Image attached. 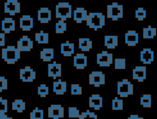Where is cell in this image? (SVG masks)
<instances>
[{
	"instance_id": "cell-1",
	"label": "cell",
	"mask_w": 157,
	"mask_h": 119,
	"mask_svg": "<svg viewBox=\"0 0 157 119\" xmlns=\"http://www.w3.org/2000/svg\"><path fill=\"white\" fill-rule=\"evenodd\" d=\"M86 22L87 26L97 31L105 26V18L101 12H90L87 15Z\"/></svg>"
},
{
	"instance_id": "cell-2",
	"label": "cell",
	"mask_w": 157,
	"mask_h": 119,
	"mask_svg": "<svg viewBox=\"0 0 157 119\" xmlns=\"http://www.w3.org/2000/svg\"><path fill=\"white\" fill-rule=\"evenodd\" d=\"M2 59L8 64H14L20 59V51L14 46H7L1 49Z\"/></svg>"
},
{
	"instance_id": "cell-3",
	"label": "cell",
	"mask_w": 157,
	"mask_h": 119,
	"mask_svg": "<svg viewBox=\"0 0 157 119\" xmlns=\"http://www.w3.org/2000/svg\"><path fill=\"white\" fill-rule=\"evenodd\" d=\"M72 6L68 2H59L55 7V16L63 21L72 17Z\"/></svg>"
},
{
	"instance_id": "cell-4",
	"label": "cell",
	"mask_w": 157,
	"mask_h": 119,
	"mask_svg": "<svg viewBox=\"0 0 157 119\" xmlns=\"http://www.w3.org/2000/svg\"><path fill=\"white\" fill-rule=\"evenodd\" d=\"M123 16V6L117 2H113L107 6V17L117 21Z\"/></svg>"
},
{
	"instance_id": "cell-5",
	"label": "cell",
	"mask_w": 157,
	"mask_h": 119,
	"mask_svg": "<svg viewBox=\"0 0 157 119\" xmlns=\"http://www.w3.org/2000/svg\"><path fill=\"white\" fill-rule=\"evenodd\" d=\"M133 85L127 79H123L121 81L117 82V94L123 98H127L129 95L133 94Z\"/></svg>"
},
{
	"instance_id": "cell-6",
	"label": "cell",
	"mask_w": 157,
	"mask_h": 119,
	"mask_svg": "<svg viewBox=\"0 0 157 119\" xmlns=\"http://www.w3.org/2000/svg\"><path fill=\"white\" fill-rule=\"evenodd\" d=\"M96 63L100 67H109L113 63V55L106 51L98 53L96 55Z\"/></svg>"
},
{
	"instance_id": "cell-7",
	"label": "cell",
	"mask_w": 157,
	"mask_h": 119,
	"mask_svg": "<svg viewBox=\"0 0 157 119\" xmlns=\"http://www.w3.org/2000/svg\"><path fill=\"white\" fill-rule=\"evenodd\" d=\"M105 74L102 71H92L89 74V84L93 85L96 87H98L105 84Z\"/></svg>"
},
{
	"instance_id": "cell-8",
	"label": "cell",
	"mask_w": 157,
	"mask_h": 119,
	"mask_svg": "<svg viewBox=\"0 0 157 119\" xmlns=\"http://www.w3.org/2000/svg\"><path fill=\"white\" fill-rule=\"evenodd\" d=\"M16 48L20 52L30 51L33 48V41L28 35H23L17 41Z\"/></svg>"
},
{
	"instance_id": "cell-9",
	"label": "cell",
	"mask_w": 157,
	"mask_h": 119,
	"mask_svg": "<svg viewBox=\"0 0 157 119\" xmlns=\"http://www.w3.org/2000/svg\"><path fill=\"white\" fill-rule=\"evenodd\" d=\"M64 116V109L61 104H52L48 107V117L59 119Z\"/></svg>"
},
{
	"instance_id": "cell-10",
	"label": "cell",
	"mask_w": 157,
	"mask_h": 119,
	"mask_svg": "<svg viewBox=\"0 0 157 119\" xmlns=\"http://www.w3.org/2000/svg\"><path fill=\"white\" fill-rule=\"evenodd\" d=\"M4 13L11 16L20 12V3L17 0H8L4 3Z\"/></svg>"
},
{
	"instance_id": "cell-11",
	"label": "cell",
	"mask_w": 157,
	"mask_h": 119,
	"mask_svg": "<svg viewBox=\"0 0 157 119\" xmlns=\"http://www.w3.org/2000/svg\"><path fill=\"white\" fill-rule=\"evenodd\" d=\"M36 78V71L29 66H26L25 68L20 69V79L23 82H33Z\"/></svg>"
},
{
	"instance_id": "cell-12",
	"label": "cell",
	"mask_w": 157,
	"mask_h": 119,
	"mask_svg": "<svg viewBox=\"0 0 157 119\" xmlns=\"http://www.w3.org/2000/svg\"><path fill=\"white\" fill-rule=\"evenodd\" d=\"M47 74L48 77L56 79L61 76V64L53 62L48 63L47 67Z\"/></svg>"
},
{
	"instance_id": "cell-13",
	"label": "cell",
	"mask_w": 157,
	"mask_h": 119,
	"mask_svg": "<svg viewBox=\"0 0 157 119\" xmlns=\"http://www.w3.org/2000/svg\"><path fill=\"white\" fill-rule=\"evenodd\" d=\"M33 18L29 15H23L20 18V28L23 31H29L33 28Z\"/></svg>"
},
{
	"instance_id": "cell-14",
	"label": "cell",
	"mask_w": 157,
	"mask_h": 119,
	"mask_svg": "<svg viewBox=\"0 0 157 119\" xmlns=\"http://www.w3.org/2000/svg\"><path fill=\"white\" fill-rule=\"evenodd\" d=\"M124 41L128 46H136L139 43V34L136 31H128L124 35Z\"/></svg>"
},
{
	"instance_id": "cell-15",
	"label": "cell",
	"mask_w": 157,
	"mask_h": 119,
	"mask_svg": "<svg viewBox=\"0 0 157 119\" xmlns=\"http://www.w3.org/2000/svg\"><path fill=\"white\" fill-rule=\"evenodd\" d=\"M147 68L145 66H136L132 69V79L143 82L146 79Z\"/></svg>"
},
{
	"instance_id": "cell-16",
	"label": "cell",
	"mask_w": 157,
	"mask_h": 119,
	"mask_svg": "<svg viewBox=\"0 0 157 119\" xmlns=\"http://www.w3.org/2000/svg\"><path fill=\"white\" fill-rule=\"evenodd\" d=\"M52 19V11L48 7H41L37 11V20L40 23H48Z\"/></svg>"
},
{
	"instance_id": "cell-17",
	"label": "cell",
	"mask_w": 157,
	"mask_h": 119,
	"mask_svg": "<svg viewBox=\"0 0 157 119\" xmlns=\"http://www.w3.org/2000/svg\"><path fill=\"white\" fill-rule=\"evenodd\" d=\"M140 60L144 64H150L154 60V52L150 48H144L140 53Z\"/></svg>"
},
{
	"instance_id": "cell-18",
	"label": "cell",
	"mask_w": 157,
	"mask_h": 119,
	"mask_svg": "<svg viewBox=\"0 0 157 119\" xmlns=\"http://www.w3.org/2000/svg\"><path fill=\"white\" fill-rule=\"evenodd\" d=\"M73 60L74 66L77 69H84L87 65V57L83 53H77Z\"/></svg>"
},
{
	"instance_id": "cell-19",
	"label": "cell",
	"mask_w": 157,
	"mask_h": 119,
	"mask_svg": "<svg viewBox=\"0 0 157 119\" xmlns=\"http://www.w3.org/2000/svg\"><path fill=\"white\" fill-rule=\"evenodd\" d=\"M1 30L4 34H9L15 30V21L11 18H5L1 21Z\"/></svg>"
},
{
	"instance_id": "cell-20",
	"label": "cell",
	"mask_w": 157,
	"mask_h": 119,
	"mask_svg": "<svg viewBox=\"0 0 157 119\" xmlns=\"http://www.w3.org/2000/svg\"><path fill=\"white\" fill-rule=\"evenodd\" d=\"M87 15V10L83 7H77L73 12V18L77 23H82L86 21Z\"/></svg>"
},
{
	"instance_id": "cell-21",
	"label": "cell",
	"mask_w": 157,
	"mask_h": 119,
	"mask_svg": "<svg viewBox=\"0 0 157 119\" xmlns=\"http://www.w3.org/2000/svg\"><path fill=\"white\" fill-rule=\"evenodd\" d=\"M89 107L99 110L102 107V98L98 94H93L89 98Z\"/></svg>"
},
{
	"instance_id": "cell-22",
	"label": "cell",
	"mask_w": 157,
	"mask_h": 119,
	"mask_svg": "<svg viewBox=\"0 0 157 119\" xmlns=\"http://www.w3.org/2000/svg\"><path fill=\"white\" fill-rule=\"evenodd\" d=\"M67 91V83L61 79L53 82V92L56 95H63Z\"/></svg>"
},
{
	"instance_id": "cell-23",
	"label": "cell",
	"mask_w": 157,
	"mask_h": 119,
	"mask_svg": "<svg viewBox=\"0 0 157 119\" xmlns=\"http://www.w3.org/2000/svg\"><path fill=\"white\" fill-rule=\"evenodd\" d=\"M61 53L65 57H70L74 53V45L66 41L61 44Z\"/></svg>"
},
{
	"instance_id": "cell-24",
	"label": "cell",
	"mask_w": 157,
	"mask_h": 119,
	"mask_svg": "<svg viewBox=\"0 0 157 119\" xmlns=\"http://www.w3.org/2000/svg\"><path fill=\"white\" fill-rule=\"evenodd\" d=\"M118 45V38L117 35H105L104 45L108 49H115Z\"/></svg>"
},
{
	"instance_id": "cell-25",
	"label": "cell",
	"mask_w": 157,
	"mask_h": 119,
	"mask_svg": "<svg viewBox=\"0 0 157 119\" xmlns=\"http://www.w3.org/2000/svg\"><path fill=\"white\" fill-rule=\"evenodd\" d=\"M92 41L88 38H80L78 39V48L83 52H87L91 49Z\"/></svg>"
},
{
	"instance_id": "cell-26",
	"label": "cell",
	"mask_w": 157,
	"mask_h": 119,
	"mask_svg": "<svg viewBox=\"0 0 157 119\" xmlns=\"http://www.w3.org/2000/svg\"><path fill=\"white\" fill-rule=\"evenodd\" d=\"M54 57L53 48H44L40 52V57L44 62H50Z\"/></svg>"
},
{
	"instance_id": "cell-27",
	"label": "cell",
	"mask_w": 157,
	"mask_h": 119,
	"mask_svg": "<svg viewBox=\"0 0 157 119\" xmlns=\"http://www.w3.org/2000/svg\"><path fill=\"white\" fill-rule=\"evenodd\" d=\"M12 109L18 113H21L26 109V103L23 99H15L12 103Z\"/></svg>"
},
{
	"instance_id": "cell-28",
	"label": "cell",
	"mask_w": 157,
	"mask_h": 119,
	"mask_svg": "<svg viewBox=\"0 0 157 119\" xmlns=\"http://www.w3.org/2000/svg\"><path fill=\"white\" fill-rule=\"evenodd\" d=\"M48 34L43 31L35 34V40L39 44H47L48 43Z\"/></svg>"
},
{
	"instance_id": "cell-29",
	"label": "cell",
	"mask_w": 157,
	"mask_h": 119,
	"mask_svg": "<svg viewBox=\"0 0 157 119\" xmlns=\"http://www.w3.org/2000/svg\"><path fill=\"white\" fill-rule=\"evenodd\" d=\"M156 35V29L151 26L143 29V38L145 39L153 38Z\"/></svg>"
},
{
	"instance_id": "cell-30",
	"label": "cell",
	"mask_w": 157,
	"mask_h": 119,
	"mask_svg": "<svg viewBox=\"0 0 157 119\" xmlns=\"http://www.w3.org/2000/svg\"><path fill=\"white\" fill-rule=\"evenodd\" d=\"M140 104L144 107H150L151 105V96L150 94L143 95L140 99Z\"/></svg>"
},
{
	"instance_id": "cell-31",
	"label": "cell",
	"mask_w": 157,
	"mask_h": 119,
	"mask_svg": "<svg viewBox=\"0 0 157 119\" xmlns=\"http://www.w3.org/2000/svg\"><path fill=\"white\" fill-rule=\"evenodd\" d=\"M30 119H44V111L38 107H36L30 112Z\"/></svg>"
},
{
	"instance_id": "cell-32",
	"label": "cell",
	"mask_w": 157,
	"mask_h": 119,
	"mask_svg": "<svg viewBox=\"0 0 157 119\" xmlns=\"http://www.w3.org/2000/svg\"><path fill=\"white\" fill-rule=\"evenodd\" d=\"M112 109L114 110H120L123 109V101L115 97L112 101Z\"/></svg>"
},
{
	"instance_id": "cell-33",
	"label": "cell",
	"mask_w": 157,
	"mask_h": 119,
	"mask_svg": "<svg viewBox=\"0 0 157 119\" xmlns=\"http://www.w3.org/2000/svg\"><path fill=\"white\" fill-rule=\"evenodd\" d=\"M67 29L66 23L62 21L59 20L55 24V32L56 34H63Z\"/></svg>"
},
{
	"instance_id": "cell-34",
	"label": "cell",
	"mask_w": 157,
	"mask_h": 119,
	"mask_svg": "<svg viewBox=\"0 0 157 119\" xmlns=\"http://www.w3.org/2000/svg\"><path fill=\"white\" fill-rule=\"evenodd\" d=\"M78 119H98V117L95 113L86 110L85 112H82L80 114Z\"/></svg>"
},
{
	"instance_id": "cell-35",
	"label": "cell",
	"mask_w": 157,
	"mask_h": 119,
	"mask_svg": "<svg viewBox=\"0 0 157 119\" xmlns=\"http://www.w3.org/2000/svg\"><path fill=\"white\" fill-rule=\"evenodd\" d=\"M115 69L123 70L126 68V60L123 58H116L114 60Z\"/></svg>"
},
{
	"instance_id": "cell-36",
	"label": "cell",
	"mask_w": 157,
	"mask_h": 119,
	"mask_svg": "<svg viewBox=\"0 0 157 119\" xmlns=\"http://www.w3.org/2000/svg\"><path fill=\"white\" fill-rule=\"evenodd\" d=\"M48 87L47 86L46 84H42L37 87V94L40 97H45L47 95H48Z\"/></svg>"
},
{
	"instance_id": "cell-37",
	"label": "cell",
	"mask_w": 157,
	"mask_h": 119,
	"mask_svg": "<svg viewBox=\"0 0 157 119\" xmlns=\"http://www.w3.org/2000/svg\"><path fill=\"white\" fill-rule=\"evenodd\" d=\"M8 110V101L6 99L0 98V116L5 115Z\"/></svg>"
},
{
	"instance_id": "cell-38",
	"label": "cell",
	"mask_w": 157,
	"mask_h": 119,
	"mask_svg": "<svg viewBox=\"0 0 157 119\" xmlns=\"http://www.w3.org/2000/svg\"><path fill=\"white\" fill-rule=\"evenodd\" d=\"M135 16L139 21H143L146 18V10L142 7L138 8L135 11Z\"/></svg>"
},
{
	"instance_id": "cell-39",
	"label": "cell",
	"mask_w": 157,
	"mask_h": 119,
	"mask_svg": "<svg viewBox=\"0 0 157 119\" xmlns=\"http://www.w3.org/2000/svg\"><path fill=\"white\" fill-rule=\"evenodd\" d=\"M71 93L72 95H82V88L77 84H72L71 85Z\"/></svg>"
},
{
	"instance_id": "cell-40",
	"label": "cell",
	"mask_w": 157,
	"mask_h": 119,
	"mask_svg": "<svg viewBox=\"0 0 157 119\" xmlns=\"http://www.w3.org/2000/svg\"><path fill=\"white\" fill-rule=\"evenodd\" d=\"M80 115L79 110L75 107H70L68 108V117L69 118H78Z\"/></svg>"
},
{
	"instance_id": "cell-41",
	"label": "cell",
	"mask_w": 157,
	"mask_h": 119,
	"mask_svg": "<svg viewBox=\"0 0 157 119\" xmlns=\"http://www.w3.org/2000/svg\"><path fill=\"white\" fill-rule=\"evenodd\" d=\"M8 87V81L7 79L4 77L0 76V92H2L3 90H7Z\"/></svg>"
},
{
	"instance_id": "cell-42",
	"label": "cell",
	"mask_w": 157,
	"mask_h": 119,
	"mask_svg": "<svg viewBox=\"0 0 157 119\" xmlns=\"http://www.w3.org/2000/svg\"><path fill=\"white\" fill-rule=\"evenodd\" d=\"M5 34L0 33V46H5Z\"/></svg>"
},
{
	"instance_id": "cell-43",
	"label": "cell",
	"mask_w": 157,
	"mask_h": 119,
	"mask_svg": "<svg viewBox=\"0 0 157 119\" xmlns=\"http://www.w3.org/2000/svg\"><path fill=\"white\" fill-rule=\"evenodd\" d=\"M128 119H144L143 117H139L138 115H131Z\"/></svg>"
},
{
	"instance_id": "cell-44",
	"label": "cell",
	"mask_w": 157,
	"mask_h": 119,
	"mask_svg": "<svg viewBox=\"0 0 157 119\" xmlns=\"http://www.w3.org/2000/svg\"><path fill=\"white\" fill-rule=\"evenodd\" d=\"M0 119H12V117H8L7 115H1L0 116Z\"/></svg>"
}]
</instances>
